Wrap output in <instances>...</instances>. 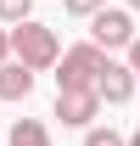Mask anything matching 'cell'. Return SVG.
Here are the masks:
<instances>
[{
  "instance_id": "6da1fadb",
  "label": "cell",
  "mask_w": 140,
  "mask_h": 146,
  "mask_svg": "<svg viewBox=\"0 0 140 146\" xmlns=\"http://www.w3.org/2000/svg\"><path fill=\"white\" fill-rule=\"evenodd\" d=\"M11 34V51H17V62L22 68H56V56H62V45H56V28L51 23H34V17H22V23H11L6 28Z\"/></svg>"
},
{
  "instance_id": "7a4b0ae2",
  "label": "cell",
  "mask_w": 140,
  "mask_h": 146,
  "mask_svg": "<svg viewBox=\"0 0 140 146\" xmlns=\"http://www.w3.org/2000/svg\"><path fill=\"white\" fill-rule=\"evenodd\" d=\"M56 84H62V90H67V84H84V90H95V73L106 68V51L101 45H95V39H90V45H73V51H62L56 56Z\"/></svg>"
},
{
  "instance_id": "7c38bea8",
  "label": "cell",
  "mask_w": 140,
  "mask_h": 146,
  "mask_svg": "<svg viewBox=\"0 0 140 146\" xmlns=\"http://www.w3.org/2000/svg\"><path fill=\"white\" fill-rule=\"evenodd\" d=\"M11 56V34H6V23H0V62Z\"/></svg>"
},
{
  "instance_id": "8992f818",
  "label": "cell",
  "mask_w": 140,
  "mask_h": 146,
  "mask_svg": "<svg viewBox=\"0 0 140 146\" xmlns=\"http://www.w3.org/2000/svg\"><path fill=\"white\" fill-rule=\"evenodd\" d=\"M34 90V68H22V62H0V101H22V96Z\"/></svg>"
},
{
  "instance_id": "8fae6325",
  "label": "cell",
  "mask_w": 140,
  "mask_h": 146,
  "mask_svg": "<svg viewBox=\"0 0 140 146\" xmlns=\"http://www.w3.org/2000/svg\"><path fill=\"white\" fill-rule=\"evenodd\" d=\"M123 51H129V73H135V84H140V34L129 39V45H123Z\"/></svg>"
},
{
  "instance_id": "52a82bcc",
  "label": "cell",
  "mask_w": 140,
  "mask_h": 146,
  "mask_svg": "<svg viewBox=\"0 0 140 146\" xmlns=\"http://www.w3.org/2000/svg\"><path fill=\"white\" fill-rule=\"evenodd\" d=\"M6 146H51V129L39 124V118H17L11 124V141Z\"/></svg>"
},
{
  "instance_id": "3957f363",
  "label": "cell",
  "mask_w": 140,
  "mask_h": 146,
  "mask_svg": "<svg viewBox=\"0 0 140 146\" xmlns=\"http://www.w3.org/2000/svg\"><path fill=\"white\" fill-rule=\"evenodd\" d=\"M90 39H95L101 51H123V45L135 39V23H129V11H112V6L90 11Z\"/></svg>"
},
{
  "instance_id": "277c9868",
  "label": "cell",
  "mask_w": 140,
  "mask_h": 146,
  "mask_svg": "<svg viewBox=\"0 0 140 146\" xmlns=\"http://www.w3.org/2000/svg\"><path fill=\"white\" fill-rule=\"evenodd\" d=\"M95 112H101V96H95V90H84V84H67V90H56V118H62V124L84 129Z\"/></svg>"
},
{
  "instance_id": "5bb4252c",
  "label": "cell",
  "mask_w": 140,
  "mask_h": 146,
  "mask_svg": "<svg viewBox=\"0 0 140 146\" xmlns=\"http://www.w3.org/2000/svg\"><path fill=\"white\" fill-rule=\"evenodd\" d=\"M129 6H135V11H140V0H129Z\"/></svg>"
},
{
  "instance_id": "5b68a950",
  "label": "cell",
  "mask_w": 140,
  "mask_h": 146,
  "mask_svg": "<svg viewBox=\"0 0 140 146\" xmlns=\"http://www.w3.org/2000/svg\"><path fill=\"white\" fill-rule=\"evenodd\" d=\"M95 96H101V101H112V107H123V101L135 96V73H129V68H118V62L106 56V68L95 73Z\"/></svg>"
},
{
  "instance_id": "30bf717a",
  "label": "cell",
  "mask_w": 140,
  "mask_h": 146,
  "mask_svg": "<svg viewBox=\"0 0 140 146\" xmlns=\"http://www.w3.org/2000/svg\"><path fill=\"white\" fill-rule=\"evenodd\" d=\"M62 6H67V11H73V17H90V11H101V6H106V0H62Z\"/></svg>"
},
{
  "instance_id": "4fadbf2b",
  "label": "cell",
  "mask_w": 140,
  "mask_h": 146,
  "mask_svg": "<svg viewBox=\"0 0 140 146\" xmlns=\"http://www.w3.org/2000/svg\"><path fill=\"white\" fill-rule=\"evenodd\" d=\"M123 146H140V129H135V135H129V141H123Z\"/></svg>"
},
{
  "instance_id": "9c48e42d",
  "label": "cell",
  "mask_w": 140,
  "mask_h": 146,
  "mask_svg": "<svg viewBox=\"0 0 140 146\" xmlns=\"http://www.w3.org/2000/svg\"><path fill=\"white\" fill-rule=\"evenodd\" d=\"M84 146H123V135H112V129H90Z\"/></svg>"
},
{
  "instance_id": "ba28073f",
  "label": "cell",
  "mask_w": 140,
  "mask_h": 146,
  "mask_svg": "<svg viewBox=\"0 0 140 146\" xmlns=\"http://www.w3.org/2000/svg\"><path fill=\"white\" fill-rule=\"evenodd\" d=\"M34 11V0H0V23H22Z\"/></svg>"
}]
</instances>
